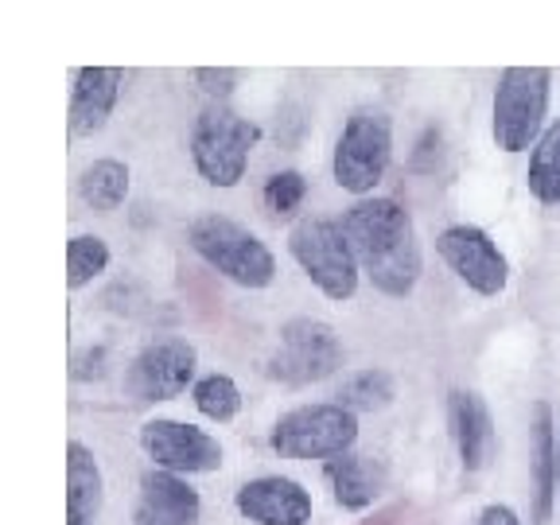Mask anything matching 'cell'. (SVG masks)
Here are the masks:
<instances>
[{
    "label": "cell",
    "instance_id": "19",
    "mask_svg": "<svg viewBox=\"0 0 560 525\" xmlns=\"http://www.w3.org/2000/svg\"><path fill=\"white\" fill-rule=\"evenodd\" d=\"M129 164L121 160L105 156V160H94V164L82 167L79 175V199L86 202L90 210L97 214H114L125 199H129Z\"/></svg>",
    "mask_w": 560,
    "mask_h": 525
},
{
    "label": "cell",
    "instance_id": "8",
    "mask_svg": "<svg viewBox=\"0 0 560 525\" xmlns=\"http://www.w3.org/2000/svg\"><path fill=\"white\" fill-rule=\"evenodd\" d=\"M342 366V342L335 335L331 324L300 315L280 327V339L272 347V354L265 359V374L272 382L289 385V389H304V385L327 382L331 374H339Z\"/></svg>",
    "mask_w": 560,
    "mask_h": 525
},
{
    "label": "cell",
    "instance_id": "15",
    "mask_svg": "<svg viewBox=\"0 0 560 525\" xmlns=\"http://www.w3.org/2000/svg\"><path fill=\"white\" fill-rule=\"evenodd\" d=\"M199 514H202L199 490H195L184 475L152 467V471L140 479L132 525H195Z\"/></svg>",
    "mask_w": 560,
    "mask_h": 525
},
{
    "label": "cell",
    "instance_id": "7",
    "mask_svg": "<svg viewBox=\"0 0 560 525\" xmlns=\"http://www.w3.org/2000/svg\"><path fill=\"white\" fill-rule=\"evenodd\" d=\"M389 160H394V121H389V114L374 109V105L354 109L342 125L339 140H335V184L342 191L359 195V199H370L389 172Z\"/></svg>",
    "mask_w": 560,
    "mask_h": 525
},
{
    "label": "cell",
    "instance_id": "22",
    "mask_svg": "<svg viewBox=\"0 0 560 525\" xmlns=\"http://www.w3.org/2000/svg\"><path fill=\"white\" fill-rule=\"evenodd\" d=\"M191 401L207 420L230 424V420L242 412V389H237V382L230 374H219V370H214V374H202L199 382H195Z\"/></svg>",
    "mask_w": 560,
    "mask_h": 525
},
{
    "label": "cell",
    "instance_id": "28",
    "mask_svg": "<svg viewBox=\"0 0 560 525\" xmlns=\"http://www.w3.org/2000/svg\"><path fill=\"white\" fill-rule=\"evenodd\" d=\"M557 487H560V429H557Z\"/></svg>",
    "mask_w": 560,
    "mask_h": 525
},
{
    "label": "cell",
    "instance_id": "10",
    "mask_svg": "<svg viewBox=\"0 0 560 525\" xmlns=\"http://www.w3.org/2000/svg\"><path fill=\"white\" fill-rule=\"evenodd\" d=\"M140 447L160 471L172 475H210L222 467V444L199 424L156 417L140 424Z\"/></svg>",
    "mask_w": 560,
    "mask_h": 525
},
{
    "label": "cell",
    "instance_id": "11",
    "mask_svg": "<svg viewBox=\"0 0 560 525\" xmlns=\"http://www.w3.org/2000/svg\"><path fill=\"white\" fill-rule=\"evenodd\" d=\"M436 254L444 257V265L464 280L475 296H502L510 280V265L502 257L499 242L487 234L482 226H447L436 237Z\"/></svg>",
    "mask_w": 560,
    "mask_h": 525
},
{
    "label": "cell",
    "instance_id": "6",
    "mask_svg": "<svg viewBox=\"0 0 560 525\" xmlns=\"http://www.w3.org/2000/svg\"><path fill=\"white\" fill-rule=\"evenodd\" d=\"M359 444V417L342 409L339 401H315L289 409L277 417L269 432V447L280 459H296V464H312V459H339L350 447Z\"/></svg>",
    "mask_w": 560,
    "mask_h": 525
},
{
    "label": "cell",
    "instance_id": "24",
    "mask_svg": "<svg viewBox=\"0 0 560 525\" xmlns=\"http://www.w3.org/2000/svg\"><path fill=\"white\" fill-rule=\"evenodd\" d=\"M304 199H307V179H304V172H296V167L272 172L269 179H265L261 202L269 214H277V219H292V214L304 207Z\"/></svg>",
    "mask_w": 560,
    "mask_h": 525
},
{
    "label": "cell",
    "instance_id": "13",
    "mask_svg": "<svg viewBox=\"0 0 560 525\" xmlns=\"http://www.w3.org/2000/svg\"><path fill=\"white\" fill-rule=\"evenodd\" d=\"M125 86L121 67H79L70 79L67 125L74 137H94L109 125Z\"/></svg>",
    "mask_w": 560,
    "mask_h": 525
},
{
    "label": "cell",
    "instance_id": "4",
    "mask_svg": "<svg viewBox=\"0 0 560 525\" xmlns=\"http://www.w3.org/2000/svg\"><path fill=\"white\" fill-rule=\"evenodd\" d=\"M187 242L210 269L242 284V289H269L277 280V257H272L269 245L254 230H245L242 222L226 219V214L195 219L187 226Z\"/></svg>",
    "mask_w": 560,
    "mask_h": 525
},
{
    "label": "cell",
    "instance_id": "17",
    "mask_svg": "<svg viewBox=\"0 0 560 525\" xmlns=\"http://www.w3.org/2000/svg\"><path fill=\"white\" fill-rule=\"evenodd\" d=\"M105 502V479L97 467V455L82 440L67 444V514L94 522Z\"/></svg>",
    "mask_w": 560,
    "mask_h": 525
},
{
    "label": "cell",
    "instance_id": "23",
    "mask_svg": "<svg viewBox=\"0 0 560 525\" xmlns=\"http://www.w3.org/2000/svg\"><path fill=\"white\" fill-rule=\"evenodd\" d=\"M109 269V245L97 234H74L67 242V284L74 292L94 284Z\"/></svg>",
    "mask_w": 560,
    "mask_h": 525
},
{
    "label": "cell",
    "instance_id": "9",
    "mask_svg": "<svg viewBox=\"0 0 560 525\" xmlns=\"http://www.w3.org/2000/svg\"><path fill=\"white\" fill-rule=\"evenodd\" d=\"M195 370H199V350L187 339H156L140 350L137 359L125 370V394L140 405L152 401H172V397L195 389Z\"/></svg>",
    "mask_w": 560,
    "mask_h": 525
},
{
    "label": "cell",
    "instance_id": "27",
    "mask_svg": "<svg viewBox=\"0 0 560 525\" xmlns=\"http://www.w3.org/2000/svg\"><path fill=\"white\" fill-rule=\"evenodd\" d=\"M67 525H94V522H86V517H74V514H67Z\"/></svg>",
    "mask_w": 560,
    "mask_h": 525
},
{
    "label": "cell",
    "instance_id": "21",
    "mask_svg": "<svg viewBox=\"0 0 560 525\" xmlns=\"http://www.w3.org/2000/svg\"><path fill=\"white\" fill-rule=\"evenodd\" d=\"M394 397H397V382L389 370H359V374L342 377L335 401L359 417V412H382L385 405H394Z\"/></svg>",
    "mask_w": 560,
    "mask_h": 525
},
{
    "label": "cell",
    "instance_id": "3",
    "mask_svg": "<svg viewBox=\"0 0 560 525\" xmlns=\"http://www.w3.org/2000/svg\"><path fill=\"white\" fill-rule=\"evenodd\" d=\"M261 129L226 102H210L191 125V164L210 187H237L254 156Z\"/></svg>",
    "mask_w": 560,
    "mask_h": 525
},
{
    "label": "cell",
    "instance_id": "25",
    "mask_svg": "<svg viewBox=\"0 0 560 525\" xmlns=\"http://www.w3.org/2000/svg\"><path fill=\"white\" fill-rule=\"evenodd\" d=\"M237 70H214V67H199L195 70V82H199L202 90H207L214 102H226L230 94H234V86H237Z\"/></svg>",
    "mask_w": 560,
    "mask_h": 525
},
{
    "label": "cell",
    "instance_id": "20",
    "mask_svg": "<svg viewBox=\"0 0 560 525\" xmlns=\"http://www.w3.org/2000/svg\"><path fill=\"white\" fill-rule=\"evenodd\" d=\"M525 187L537 202L557 207L560 202V117L549 121L541 140L529 152V172H525Z\"/></svg>",
    "mask_w": 560,
    "mask_h": 525
},
{
    "label": "cell",
    "instance_id": "2",
    "mask_svg": "<svg viewBox=\"0 0 560 525\" xmlns=\"http://www.w3.org/2000/svg\"><path fill=\"white\" fill-rule=\"evenodd\" d=\"M549 97H552V70L549 67H506L494 86L490 105V132L494 144L510 156L534 152L541 132L549 129Z\"/></svg>",
    "mask_w": 560,
    "mask_h": 525
},
{
    "label": "cell",
    "instance_id": "14",
    "mask_svg": "<svg viewBox=\"0 0 560 525\" xmlns=\"http://www.w3.org/2000/svg\"><path fill=\"white\" fill-rule=\"evenodd\" d=\"M447 429H452L455 452H459V464H464L467 475H479L494 459L499 432H494V417H490L487 401L475 389H452L447 394Z\"/></svg>",
    "mask_w": 560,
    "mask_h": 525
},
{
    "label": "cell",
    "instance_id": "12",
    "mask_svg": "<svg viewBox=\"0 0 560 525\" xmlns=\"http://www.w3.org/2000/svg\"><path fill=\"white\" fill-rule=\"evenodd\" d=\"M234 506L254 525H307L312 522V490L284 475H261L237 487Z\"/></svg>",
    "mask_w": 560,
    "mask_h": 525
},
{
    "label": "cell",
    "instance_id": "18",
    "mask_svg": "<svg viewBox=\"0 0 560 525\" xmlns=\"http://www.w3.org/2000/svg\"><path fill=\"white\" fill-rule=\"evenodd\" d=\"M552 494H557V432L552 412L545 401L534 405V525L552 517Z\"/></svg>",
    "mask_w": 560,
    "mask_h": 525
},
{
    "label": "cell",
    "instance_id": "1",
    "mask_svg": "<svg viewBox=\"0 0 560 525\" xmlns=\"http://www.w3.org/2000/svg\"><path fill=\"white\" fill-rule=\"evenodd\" d=\"M339 222L350 249L359 257L362 277L382 296L405 300L417 289L420 272H424V257H420L412 214L401 202L370 195V199H359L354 207H347V214Z\"/></svg>",
    "mask_w": 560,
    "mask_h": 525
},
{
    "label": "cell",
    "instance_id": "16",
    "mask_svg": "<svg viewBox=\"0 0 560 525\" xmlns=\"http://www.w3.org/2000/svg\"><path fill=\"white\" fill-rule=\"evenodd\" d=\"M324 479L342 510H366V506H374L377 494H382L385 467L377 464L374 455L347 452V455H339V459H331V464H324Z\"/></svg>",
    "mask_w": 560,
    "mask_h": 525
},
{
    "label": "cell",
    "instance_id": "26",
    "mask_svg": "<svg viewBox=\"0 0 560 525\" xmlns=\"http://www.w3.org/2000/svg\"><path fill=\"white\" fill-rule=\"evenodd\" d=\"M475 525H525V522L517 517V510L502 506V502H490V506L482 510L479 522H475Z\"/></svg>",
    "mask_w": 560,
    "mask_h": 525
},
{
    "label": "cell",
    "instance_id": "5",
    "mask_svg": "<svg viewBox=\"0 0 560 525\" xmlns=\"http://www.w3.org/2000/svg\"><path fill=\"white\" fill-rule=\"evenodd\" d=\"M289 254L304 269V277L335 304H347L359 292V257L350 249L339 219L307 214L289 230Z\"/></svg>",
    "mask_w": 560,
    "mask_h": 525
}]
</instances>
